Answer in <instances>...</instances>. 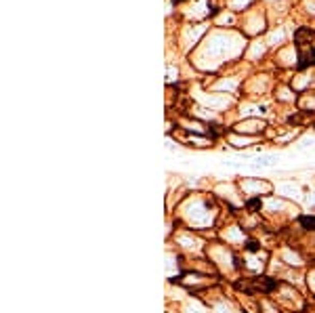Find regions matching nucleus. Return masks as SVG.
<instances>
[{
	"instance_id": "f257e3e1",
	"label": "nucleus",
	"mask_w": 315,
	"mask_h": 313,
	"mask_svg": "<svg viewBox=\"0 0 315 313\" xmlns=\"http://www.w3.org/2000/svg\"><path fill=\"white\" fill-rule=\"evenodd\" d=\"M305 34H307L309 40H305V38L301 36V32L294 34L301 67H307V65H313V63H315V32H313V30H305Z\"/></svg>"
},
{
	"instance_id": "f03ea898",
	"label": "nucleus",
	"mask_w": 315,
	"mask_h": 313,
	"mask_svg": "<svg viewBox=\"0 0 315 313\" xmlns=\"http://www.w3.org/2000/svg\"><path fill=\"white\" fill-rule=\"evenodd\" d=\"M254 292L262 290V292H273L279 288V280H273V277H258V280H252Z\"/></svg>"
},
{
	"instance_id": "7ed1b4c3",
	"label": "nucleus",
	"mask_w": 315,
	"mask_h": 313,
	"mask_svg": "<svg viewBox=\"0 0 315 313\" xmlns=\"http://www.w3.org/2000/svg\"><path fill=\"white\" fill-rule=\"evenodd\" d=\"M301 225L307 231H315V217H301Z\"/></svg>"
},
{
	"instance_id": "39448f33",
	"label": "nucleus",
	"mask_w": 315,
	"mask_h": 313,
	"mask_svg": "<svg viewBox=\"0 0 315 313\" xmlns=\"http://www.w3.org/2000/svg\"><path fill=\"white\" fill-rule=\"evenodd\" d=\"M248 208H250V211H258V208H260V200H258V198L250 200V202H248Z\"/></svg>"
},
{
	"instance_id": "20e7f679",
	"label": "nucleus",
	"mask_w": 315,
	"mask_h": 313,
	"mask_svg": "<svg viewBox=\"0 0 315 313\" xmlns=\"http://www.w3.org/2000/svg\"><path fill=\"white\" fill-rule=\"evenodd\" d=\"M246 250H248V252H256V250H258V242L248 240V242H246Z\"/></svg>"
},
{
	"instance_id": "423d86ee",
	"label": "nucleus",
	"mask_w": 315,
	"mask_h": 313,
	"mask_svg": "<svg viewBox=\"0 0 315 313\" xmlns=\"http://www.w3.org/2000/svg\"><path fill=\"white\" fill-rule=\"evenodd\" d=\"M177 3H183V0H177Z\"/></svg>"
}]
</instances>
